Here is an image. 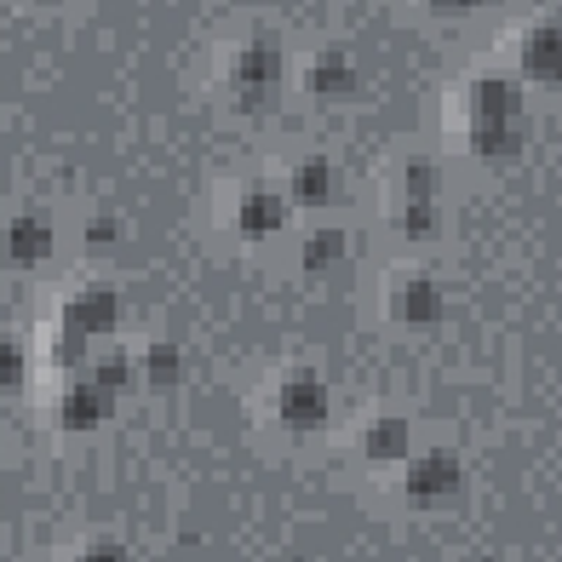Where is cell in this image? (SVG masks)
Here are the masks:
<instances>
[{
  "label": "cell",
  "instance_id": "3",
  "mask_svg": "<svg viewBox=\"0 0 562 562\" xmlns=\"http://www.w3.org/2000/svg\"><path fill=\"white\" fill-rule=\"evenodd\" d=\"M437 7H442V12H465V7H471V0H437Z\"/></svg>",
  "mask_w": 562,
  "mask_h": 562
},
{
  "label": "cell",
  "instance_id": "2",
  "mask_svg": "<svg viewBox=\"0 0 562 562\" xmlns=\"http://www.w3.org/2000/svg\"><path fill=\"white\" fill-rule=\"evenodd\" d=\"M299 195H304V201H322V195H327V167H304V172H299Z\"/></svg>",
  "mask_w": 562,
  "mask_h": 562
},
{
  "label": "cell",
  "instance_id": "1",
  "mask_svg": "<svg viewBox=\"0 0 562 562\" xmlns=\"http://www.w3.org/2000/svg\"><path fill=\"white\" fill-rule=\"evenodd\" d=\"M322 385H311V379H293L288 391H281V414H288V425H322Z\"/></svg>",
  "mask_w": 562,
  "mask_h": 562
}]
</instances>
